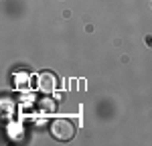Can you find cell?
I'll list each match as a JSON object with an SVG mask.
<instances>
[{"instance_id": "cell-1", "label": "cell", "mask_w": 152, "mask_h": 146, "mask_svg": "<svg viewBox=\"0 0 152 146\" xmlns=\"http://www.w3.org/2000/svg\"><path fill=\"white\" fill-rule=\"evenodd\" d=\"M51 134L59 142H69L75 136V124L67 118H59V120L51 122Z\"/></svg>"}, {"instance_id": "cell-2", "label": "cell", "mask_w": 152, "mask_h": 146, "mask_svg": "<svg viewBox=\"0 0 152 146\" xmlns=\"http://www.w3.org/2000/svg\"><path fill=\"white\" fill-rule=\"evenodd\" d=\"M37 87H39V91H43V93H53L55 87H57V77H55L53 73H49V71H43L37 77Z\"/></svg>"}, {"instance_id": "cell-3", "label": "cell", "mask_w": 152, "mask_h": 146, "mask_svg": "<svg viewBox=\"0 0 152 146\" xmlns=\"http://www.w3.org/2000/svg\"><path fill=\"white\" fill-rule=\"evenodd\" d=\"M28 81H31V77H28V73H24V71H18V73H14V85L16 87H26L28 85Z\"/></svg>"}, {"instance_id": "cell-4", "label": "cell", "mask_w": 152, "mask_h": 146, "mask_svg": "<svg viewBox=\"0 0 152 146\" xmlns=\"http://www.w3.org/2000/svg\"><path fill=\"white\" fill-rule=\"evenodd\" d=\"M41 106H43L45 112H53V110H55V104H53V101H43Z\"/></svg>"}]
</instances>
